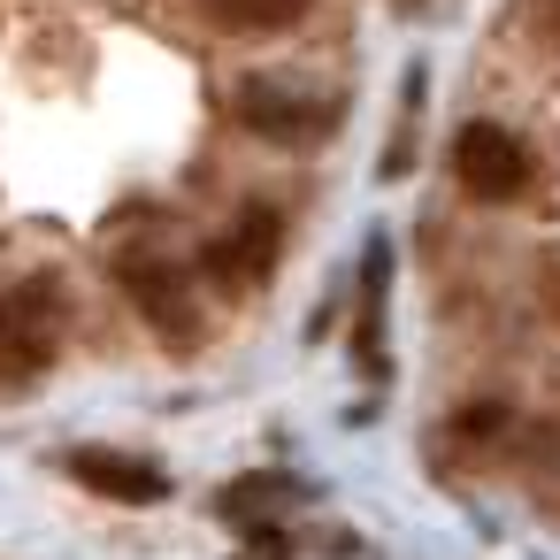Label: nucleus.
I'll use <instances>...</instances> for the list:
<instances>
[{
  "mask_svg": "<svg viewBox=\"0 0 560 560\" xmlns=\"http://www.w3.org/2000/svg\"><path fill=\"white\" fill-rule=\"evenodd\" d=\"M238 124L254 139H269V147H300V139H323L338 124V108L330 101H307V93H292L277 78H246L238 85Z\"/></svg>",
  "mask_w": 560,
  "mask_h": 560,
  "instance_id": "3",
  "label": "nucleus"
},
{
  "mask_svg": "<svg viewBox=\"0 0 560 560\" xmlns=\"http://www.w3.org/2000/svg\"><path fill=\"white\" fill-rule=\"evenodd\" d=\"M277 254H284V215L277 208H238V223L208 246V277L215 284H261L269 269H277Z\"/></svg>",
  "mask_w": 560,
  "mask_h": 560,
  "instance_id": "4",
  "label": "nucleus"
},
{
  "mask_svg": "<svg viewBox=\"0 0 560 560\" xmlns=\"http://www.w3.org/2000/svg\"><path fill=\"white\" fill-rule=\"evenodd\" d=\"M116 277H124V292L139 300V315H147L162 338L192 330V300H185V277H177V261H162V254H131Z\"/></svg>",
  "mask_w": 560,
  "mask_h": 560,
  "instance_id": "6",
  "label": "nucleus"
},
{
  "mask_svg": "<svg viewBox=\"0 0 560 560\" xmlns=\"http://www.w3.org/2000/svg\"><path fill=\"white\" fill-rule=\"evenodd\" d=\"M453 177L476 200H522L529 192V147L514 131H499V124H468L453 139Z\"/></svg>",
  "mask_w": 560,
  "mask_h": 560,
  "instance_id": "2",
  "label": "nucleus"
},
{
  "mask_svg": "<svg viewBox=\"0 0 560 560\" xmlns=\"http://www.w3.org/2000/svg\"><path fill=\"white\" fill-rule=\"evenodd\" d=\"M70 476H78L85 491L116 499V506H154V499H170V476H162L154 460H131V453H108V445H78V453H70Z\"/></svg>",
  "mask_w": 560,
  "mask_h": 560,
  "instance_id": "5",
  "label": "nucleus"
},
{
  "mask_svg": "<svg viewBox=\"0 0 560 560\" xmlns=\"http://www.w3.org/2000/svg\"><path fill=\"white\" fill-rule=\"evenodd\" d=\"M223 32H246V39H269V32H292L307 16V0H208Z\"/></svg>",
  "mask_w": 560,
  "mask_h": 560,
  "instance_id": "7",
  "label": "nucleus"
},
{
  "mask_svg": "<svg viewBox=\"0 0 560 560\" xmlns=\"http://www.w3.org/2000/svg\"><path fill=\"white\" fill-rule=\"evenodd\" d=\"M62 346V292L55 277H16L0 292V361L9 369H47Z\"/></svg>",
  "mask_w": 560,
  "mask_h": 560,
  "instance_id": "1",
  "label": "nucleus"
}]
</instances>
